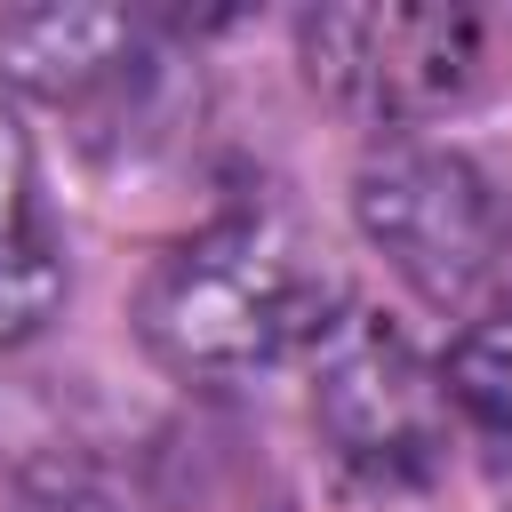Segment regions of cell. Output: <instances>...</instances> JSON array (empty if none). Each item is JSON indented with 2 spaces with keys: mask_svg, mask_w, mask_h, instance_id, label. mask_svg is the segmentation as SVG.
<instances>
[{
  "mask_svg": "<svg viewBox=\"0 0 512 512\" xmlns=\"http://www.w3.org/2000/svg\"><path fill=\"white\" fill-rule=\"evenodd\" d=\"M312 424L368 488H416L448 456L440 368L376 312H336L312 336Z\"/></svg>",
  "mask_w": 512,
  "mask_h": 512,
  "instance_id": "cell-2",
  "label": "cell"
},
{
  "mask_svg": "<svg viewBox=\"0 0 512 512\" xmlns=\"http://www.w3.org/2000/svg\"><path fill=\"white\" fill-rule=\"evenodd\" d=\"M136 48V24L112 8H0V64L40 96H80Z\"/></svg>",
  "mask_w": 512,
  "mask_h": 512,
  "instance_id": "cell-6",
  "label": "cell"
},
{
  "mask_svg": "<svg viewBox=\"0 0 512 512\" xmlns=\"http://www.w3.org/2000/svg\"><path fill=\"white\" fill-rule=\"evenodd\" d=\"M352 208H360V232L384 248V264L432 304L472 296L504 256V200L448 144H384L360 168Z\"/></svg>",
  "mask_w": 512,
  "mask_h": 512,
  "instance_id": "cell-4",
  "label": "cell"
},
{
  "mask_svg": "<svg viewBox=\"0 0 512 512\" xmlns=\"http://www.w3.org/2000/svg\"><path fill=\"white\" fill-rule=\"evenodd\" d=\"M440 392H448L456 424L472 432V448L488 456V472L512 480V312H488L456 336Z\"/></svg>",
  "mask_w": 512,
  "mask_h": 512,
  "instance_id": "cell-7",
  "label": "cell"
},
{
  "mask_svg": "<svg viewBox=\"0 0 512 512\" xmlns=\"http://www.w3.org/2000/svg\"><path fill=\"white\" fill-rule=\"evenodd\" d=\"M64 296V256L40 208V176H32V144L24 128L0 112V344L32 336Z\"/></svg>",
  "mask_w": 512,
  "mask_h": 512,
  "instance_id": "cell-5",
  "label": "cell"
},
{
  "mask_svg": "<svg viewBox=\"0 0 512 512\" xmlns=\"http://www.w3.org/2000/svg\"><path fill=\"white\" fill-rule=\"evenodd\" d=\"M304 72L344 112L408 128L480 80V16L440 0H352L304 16Z\"/></svg>",
  "mask_w": 512,
  "mask_h": 512,
  "instance_id": "cell-3",
  "label": "cell"
},
{
  "mask_svg": "<svg viewBox=\"0 0 512 512\" xmlns=\"http://www.w3.org/2000/svg\"><path fill=\"white\" fill-rule=\"evenodd\" d=\"M328 320H336V288L280 216H224L176 240L136 296L144 344L176 376H208V384L312 352Z\"/></svg>",
  "mask_w": 512,
  "mask_h": 512,
  "instance_id": "cell-1",
  "label": "cell"
}]
</instances>
